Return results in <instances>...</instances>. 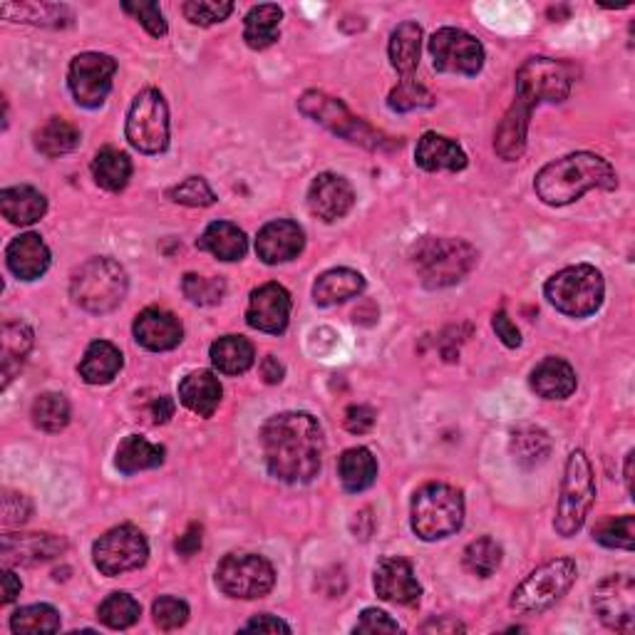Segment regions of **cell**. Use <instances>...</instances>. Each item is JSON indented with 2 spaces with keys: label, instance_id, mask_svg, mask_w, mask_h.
Masks as SVG:
<instances>
[{
  "label": "cell",
  "instance_id": "cell-59",
  "mask_svg": "<svg viewBox=\"0 0 635 635\" xmlns=\"http://www.w3.org/2000/svg\"><path fill=\"white\" fill-rule=\"evenodd\" d=\"M285 375V367L279 363V357L273 355H266L261 361V377L269 385H279Z\"/></svg>",
  "mask_w": 635,
  "mask_h": 635
},
{
  "label": "cell",
  "instance_id": "cell-46",
  "mask_svg": "<svg viewBox=\"0 0 635 635\" xmlns=\"http://www.w3.org/2000/svg\"><path fill=\"white\" fill-rule=\"evenodd\" d=\"M181 291L195 306H216L226 296V281L216 275L187 273L181 281Z\"/></svg>",
  "mask_w": 635,
  "mask_h": 635
},
{
  "label": "cell",
  "instance_id": "cell-28",
  "mask_svg": "<svg viewBox=\"0 0 635 635\" xmlns=\"http://www.w3.org/2000/svg\"><path fill=\"white\" fill-rule=\"evenodd\" d=\"M365 291L363 273L353 269H330L318 275L316 285H313V301L316 306H338V303L357 298Z\"/></svg>",
  "mask_w": 635,
  "mask_h": 635
},
{
  "label": "cell",
  "instance_id": "cell-62",
  "mask_svg": "<svg viewBox=\"0 0 635 635\" xmlns=\"http://www.w3.org/2000/svg\"><path fill=\"white\" fill-rule=\"evenodd\" d=\"M633 459H635L633 452H628V457H625V486H628L631 496H633Z\"/></svg>",
  "mask_w": 635,
  "mask_h": 635
},
{
  "label": "cell",
  "instance_id": "cell-7",
  "mask_svg": "<svg viewBox=\"0 0 635 635\" xmlns=\"http://www.w3.org/2000/svg\"><path fill=\"white\" fill-rule=\"evenodd\" d=\"M544 296L564 316L588 318L603 306L605 281L596 266H566L546 281Z\"/></svg>",
  "mask_w": 635,
  "mask_h": 635
},
{
  "label": "cell",
  "instance_id": "cell-17",
  "mask_svg": "<svg viewBox=\"0 0 635 635\" xmlns=\"http://www.w3.org/2000/svg\"><path fill=\"white\" fill-rule=\"evenodd\" d=\"M353 207H355L353 184L345 177H340V174L324 172L310 181L308 209L313 216L326 221V224H336V221L351 214Z\"/></svg>",
  "mask_w": 635,
  "mask_h": 635
},
{
  "label": "cell",
  "instance_id": "cell-24",
  "mask_svg": "<svg viewBox=\"0 0 635 635\" xmlns=\"http://www.w3.org/2000/svg\"><path fill=\"white\" fill-rule=\"evenodd\" d=\"M531 390L544 400H566L576 392V371L564 357H544L529 375Z\"/></svg>",
  "mask_w": 635,
  "mask_h": 635
},
{
  "label": "cell",
  "instance_id": "cell-35",
  "mask_svg": "<svg viewBox=\"0 0 635 635\" xmlns=\"http://www.w3.org/2000/svg\"><path fill=\"white\" fill-rule=\"evenodd\" d=\"M390 62L402 78H412V72L420 66L422 52V27L418 23H400L390 35Z\"/></svg>",
  "mask_w": 635,
  "mask_h": 635
},
{
  "label": "cell",
  "instance_id": "cell-57",
  "mask_svg": "<svg viewBox=\"0 0 635 635\" xmlns=\"http://www.w3.org/2000/svg\"><path fill=\"white\" fill-rule=\"evenodd\" d=\"M204 529H201V524H189V529L181 533V537L177 539V551L184 556V558H189V556H195L197 551L201 549V541H204Z\"/></svg>",
  "mask_w": 635,
  "mask_h": 635
},
{
  "label": "cell",
  "instance_id": "cell-53",
  "mask_svg": "<svg viewBox=\"0 0 635 635\" xmlns=\"http://www.w3.org/2000/svg\"><path fill=\"white\" fill-rule=\"evenodd\" d=\"M31 499L25 494L17 492H5L3 494V521L5 524H25L31 519Z\"/></svg>",
  "mask_w": 635,
  "mask_h": 635
},
{
  "label": "cell",
  "instance_id": "cell-10",
  "mask_svg": "<svg viewBox=\"0 0 635 635\" xmlns=\"http://www.w3.org/2000/svg\"><path fill=\"white\" fill-rule=\"evenodd\" d=\"M298 109L306 117H310L313 122L324 125L326 130L357 146H365V150H385V146H390L388 137L377 132L365 119L355 117L338 97H330L326 92H303V97L298 99Z\"/></svg>",
  "mask_w": 635,
  "mask_h": 635
},
{
  "label": "cell",
  "instance_id": "cell-11",
  "mask_svg": "<svg viewBox=\"0 0 635 635\" xmlns=\"http://www.w3.org/2000/svg\"><path fill=\"white\" fill-rule=\"evenodd\" d=\"M125 134L137 152L162 154L169 146V107L160 90L146 87L127 113Z\"/></svg>",
  "mask_w": 635,
  "mask_h": 635
},
{
  "label": "cell",
  "instance_id": "cell-25",
  "mask_svg": "<svg viewBox=\"0 0 635 635\" xmlns=\"http://www.w3.org/2000/svg\"><path fill=\"white\" fill-rule=\"evenodd\" d=\"M415 164L425 172H462L467 169V154L449 137L427 132L418 142Z\"/></svg>",
  "mask_w": 635,
  "mask_h": 635
},
{
  "label": "cell",
  "instance_id": "cell-51",
  "mask_svg": "<svg viewBox=\"0 0 635 635\" xmlns=\"http://www.w3.org/2000/svg\"><path fill=\"white\" fill-rule=\"evenodd\" d=\"M125 13L134 15L137 21L142 23V27L146 33L152 35V38H164L167 35V21H164V13L160 3H122Z\"/></svg>",
  "mask_w": 635,
  "mask_h": 635
},
{
  "label": "cell",
  "instance_id": "cell-12",
  "mask_svg": "<svg viewBox=\"0 0 635 635\" xmlns=\"http://www.w3.org/2000/svg\"><path fill=\"white\" fill-rule=\"evenodd\" d=\"M275 571L269 558L259 554H228L216 566V586L228 598L254 601L271 593Z\"/></svg>",
  "mask_w": 635,
  "mask_h": 635
},
{
  "label": "cell",
  "instance_id": "cell-56",
  "mask_svg": "<svg viewBox=\"0 0 635 635\" xmlns=\"http://www.w3.org/2000/svg\"><path fill=\"white\" fill-rule=\"evenodd\" d=\"M244 631H259V633H291V625L281 621L279 615L261 613L244 625Z\"/></svg>",
  "mask_w": 635,
  "mask_h": 635
},
{
  "label": "cell",
  "instance_id": "cell-34",
  "mask_svg": "<svg viewBox=\"0 0 635 635\" xmlns=\"http://www.w3.org/2000/svg\"><path fill=\"white\" fill-rule=\"evenodd\" d=\"M509 449L514 455V462L524 469H533L544 465L551 455V437L546 430L537 425H519L511 430Z\"/></svg>",
  "mask_w": 635,
  "mask_h": 635
},
{
  "label": "cell",
  "instance_id": "cell-37",
  "mask_svg": "<svg viewBox=\"0 0 635 635\" xmlns=\"http://www.w3.org/2000/svg\"><path fill=\"white\" fill-rule=\"evenodd\" d=\"M92 177H95L97 187L117 195L132 179V160L125 152L115 150V146H105L92 160Z\"/></svg>",
  "mask_w": 635,
  "mask_h": 635
},
{
  "label": "cell",
  "instance_id": "cell-31",
  "mask_svg": "<svg viewBox=\"0 0 635 635\" xmlns=\"http://www.w3.org/2000/svg\"><path fill=\"white\" fill-rule=\"evenodd\" d=\"M338 477L345 492L361 494L371 490L377 480V459L367 447L345 449L338 459Z\"/></svg>",
  "mask_w": 635,
  "mask_h": 635
},
{
  "label": "cell",
  "instance_id": "cell-52",
  "mask_svg": "<svg viewBox=\"0 0 635 635\" xmlns=\"http://www.w3.org/2000/svg\"><path fill=\"white\" fill-rule=\"evenodd\" d=\"M400 625L398 621H392L385 611L367 609L363 611L361 621L355 623V633H398Z\"/></svg>",
  "mask_w": 635,
  "mask_h": 635
},
{
  "label": "cell",
  "instance_id": "cell-13",
  "mask_svg": "<svg viewBox=\"0 0 635 635\" xmlns=\"http://www.w3.org/2000/svg\"><path fill=\"white\" fill-rule=\"evenodd\" d=\"M92 558H95V566L103 576H122L127 571H137L146 564L150 544H146L140 529L132 527V524H122V527L109 529L95 541Z\"/></svg>",
  "mask_w": 635,
  "mask_h": 635
},
{
  "label": "cell",
  "instance_id": "cell-39",
  "mask_svg": "<svg viewBox=\"0 0 635 635\" xmlns=\"http://www.w3.org/2000/svg\"><path fill=\"white\" fill-rule=\"evenodd\" d=\"M3 390L11 385L15 373L21 371V365L25 363L27 353L33 351V330L25 324H17V320H8L3 324Z\"/></svg>",
  "mask_w": 635,
  "mask_h": 635
},
{
  "label": "cell",
  "instance_id": "cell-27",
  "mask_svg": "<svg viewBox=\"0 0 635 635\" xmlns=\"http://www.w3.org/2000/svg\"><path fill=\"white\" fill-rule=\"evenodd\" d=\"M0 211L15 226L38 224L48 211V199L38 189L21 184V187H8L0 191Z\"/></svg>",
  "mask_w": 635,
  "mask_h": 635
},
{
  "label": "cell",
  "instance_id": "cell-41",
  "mask_svg": "<svg viewBox=\"0 0 635 635\" xmlns=\"http://www.w3.org/2000/svg\"><path fill=\"white\" fill-rule=\"evenodd\" d=\"M142 615V605L137 601L134 596L119 591V593H109L97 609V619L103 621L107 628L113 631H125L132 628V625L140 621Z\"/></svg>",
  "mask_w": 635,
  "mask_h": 635
},
{
  "label": "cell",
  "instance_id": "cell-60",
  "mask_svg": "<svg viewBox=\"0 0 635 635\" xmlns=\"http://www.w3.org/2000/svg\"><path fill=\"white\" fill-rule=\"evenodd\" d=\"M0 576H3V578H0V581H3V603L8 605V603H13L17 596H21L23 584H21V578H17L11 568H5Z\"/></svg>",
  "mask_w": 635,
  "mask_h": 635
},
{
  "label": "cell",
  "instance_id": "cell-36",
  "mask_svg": "<svg viewBox=\"0 0 635 635\" xmlns=\"http://www.w3.org/2000/svg\"><path fill=\"white\" fill-rule=\"evenodd\" d=\"M164 447L152 445L150 439H144L140 435H130L119 442L115 467L122 474H137L144 472V469H154L164 465Z\"/></svg>",
  "mask_w": 635,
  "mask_h": 635
},
{
  "label": "cell",
  "instance_id": "cell-14",
  "mask_svg": "<svg viewBox=\"0 0 635 635\" xmlns=\"http://www.w3.org/2000/svg\"><path fill=\"white\" fill-rule=\"evenodd\" d=\"M117 60L105 52H82L72 58L68 70V87L80 107L97 109L113 90Z\"/></svg>",
  "mask_w": 635,
  "mask_h": 635
},
{
  "label": "cell",
  "instance_id": "cell-33",
  "mask_svg": "<svg viewBox=\"0 0 635 635\" xmlns=\"http://www.w3.org/2000/svg\"><path fill=\"white\" fill-rule=\"evenodd\" d=\"M283 11L273 3L254 5L244 21V40L251 50H266L279 40Z\"/></svg>",
  "mask_w": 635,
  "mask_h": 635
},
{
  "label": "cell",
  "instance_id": "cell-20",
  "mask_svg": "<svg viewBox=\"0 0 635 635\" xmlns=\"http://www.w3.org/2000/svg\"><path fill=\"white\" fill-rule=\"evenodd\" d=\"M306 248V232L289 219L269 221L256 238V254L266 266H279L298 259Z\"/></svg>",
  "mask_w": 635,
  "mask_h": 635
},
{
  "label": "cell",
  "instance_id": "cell-21",
  "mask_svg": "<svg viewBox=\"0 0 635 635\" xmlns=\"http://www.w3.org/2000/svg\"><path fill=\"white\" fill-rule=\"evenodd\" d=\"M134 340L152 353L174 351L184 338V326L174 313L164 308H146L134 318Z\"/></svg>",
  "mask_w": 635,
  "mask_h": 635
},
{
  "label": "cell",
  "instance_id": "cell-55",
  "mask_svg": "<svg viewBox=\"0 0 635 635\" xmlns=\"http://www.w3.org/2000/svg\"><path fill=\"white\" fill-rule=\"evenodd\" d=\"M492 328H494L496 338H499L506 348H519L521 345V330L517 328V324H514V320L509 318V313H506L504 308L494 313Z\"/></svg>",
  "mask_w": 635,
  "mask_h": 635
},
{
  "label": "cell",
  "instance_id": "cell-5",
  "mask_svg": "<svg viewBox=\"0 0 635 635\" xmlns=\"http://www.w3.org/2000/svg\"><path fill=\"white\" fill-rule=\"evenodd\" d=\"M412 261L427 289H447L472 273L477 266V248L462 238L427 236L418 244Z\"/></svg>",
  "mask_w": 635,
  "mask_h": 635
},
{
  "label": "cell",
  "instance_id": "cell-47",
  "mask_svg": "<svg viewBox=\"0 0 635 635\" xmlns=\"http://www.w3.org/2000/svg\"><path fill=\"white\" fill-rule=\"evenodd\" d=\"M432 105H435V95L412 78H402L388 97L392 113H412V109H427Z\"/></svg>",
  "mask_w": 635,
  "mask_h": 635
},
{
  "label": "cell",
  "instance_id": "cell-42",
  "mask_svg": "<svg viewBox=\"0 0 635 635\" xmlns=\"http://www.w3.org/2000/svg\"><path fill=\"white\" fill-rule=\"evenodd\" d=\"M0 13H3L5 17H15V21L35 23V25L66 27L72 23V13H70V8H66V5H48V3L13 5V3H5V5H0Z\"/></svg>",
  "mask_w": 635,
  "mask_h": 635
},
{
  "label": "cell",
  "instance_id": "cell-29",
  "mask_svg": "<svg viewBox=\"0 0 635 635\" xmlns=\"http://www.w3.org/2000/svg\"><path fill=\"white\" fill-rule=\"evenodd\" d=\"M201 251H209L219 261H242L248 251V238L232 221H214L197 242Z\"/></svg>",
  "mask_w": 635,
  "mask_h": 635
},
{
  "label": "cell",
  "instance_id": "cell-38",
  "mask_svg": "<svg viewBox=\"0 0 635 635\" xmlns=\"http://www.w3.org/2000/svg\"><path fill=\"white\" fill-rule=\"evenodd\" d=\"M33 140H35V150L55 160V156L75 152L80 146L82 134L75 125L68 122V119L50 117L40 130H35Z\"/></svg>",
  "mask_w": 635,
  "mask_h": 635
},
{
  "label": "cell",
  "instance_id": "cell-40",
  "mask_svg": "<svg viewBox=\"0 0 635 635\" xmlns=\"http://www.w3.org/2000/svg\"><path fill=\"white\" fill-rule=\"evenodd\" d=\"M70 402L62 392H43L38 400L33 402V410H31V418H33V425L43 430V432H62L70 425Z\"/></svg>",
  "mask_w": 635,
  "mask_h": 635
},
{
  "label": "cell",
  "instance_id": "cell-23",
  "mask_svg": "<svg viewBox=\"0 0 635 635\" xmlns=\"http://www.w3.org/2000/svg\"><path fill=\"white\" fill-rule=\"evenodd\" d=\"M5 263L15 279L38 281L50 269V248L38 234H21L8 244Z\"/></svg>",
  "mask_w": 635,
  "mask_h": 635
},
{
  "label": "cell",
  "instance_id": "cell-26",
  "mask_svg": "<svg viewBox=\"0 0 635 635\" xmlns=\"http://www.w3.org/2000/svg\"><path fill=\"white\" fill-rule=\"evenodd\" d=\"M221 395H224V388H221L219 377L209 371L189 373L179 383V402L199 418L214 415L221 404Z\"/></svg>",
  "mask_w": 635,
  "mask_h": 635
},
{
  "label": "cell",
  "instance_id": "cell-43",
  "mask_svg": "<svg viewBox=\"0 0 635 635\" xmlns=\"http://www.w3.org/2000/svg\"><path fill=\"white\" fill-rule=\"evenodd\" d=\"M502 556L504 551L492 537H480L465 549L462 564L472 576L490 578L496 574V568L502 566Z\"/></svg>",
  "mask_w": 635,
  "mask_h": 635
},
{
  "label": "cell",
  "instance_id": "cell-58",
  "mask_svg": "<svg viewBox=\"0 0 635 635\" xmlns=\"http://www.w3.org/2000/svg\"><path fill=\"white\" fill-rule=\"evenodd\" d=\"M150 415L154 425H164V422H169L174 418V400L167 398V395L156 398L150 408Z\"/></svg>",
  "mask_w": 635,
  "mask_h": 635
},
{
  "label": "cell",
  "instance_id": "cell-48",
  "mask_svg": "<svg viewBox=\"0 0 635 635\" xmlns=\"http://www.w3.org/2000/svg\"><path fill=\"white\" fill-rule=\"evenodd\" d=\"M167 199L174 201V204H181V207H211L216 204V195L214 189L209 187L204 177H189L184 179L177 187L167 189Z\"/></svg>",
  "mask_w": 635,
  "mask_h": 635
},
{
  "label": "cell",
  "instance_id": "cell-30",
  "mask_svg": "<svg viewBox=\"0 0 635 635\" xmlns=\"http://www.w3.org/2000/svg\"><path fill=\"white\" fill-rule=\"evenodd\" d=\"M122 353L109 340H95L87 345L85 355L80 361V377L87 385H107L122 371Z\"/></svg>",
  "mask_w": 635,
  "mask_h": 635
},
{
  "label": "cell",
  "instance_id": "cell-9",
  "mask_svg": "<svg viewBox=\"0 0 635 635\" xmlns=\"http://www.w3.org/2000/svg\"><path fill=\"white\" fill-rule=\"evenodd\" d=\"M578 568L574 558H554L541 564L537 571L524 578V581L514 588L511 609L521 615H539L549 611L564 598L571 586L576 584Z\"/></svg>",
  "mask_w": 635,
  "mask_h": 635
},
{
  "label": "cell",
  "instance_id": "cell-44",
  "mask_svg": "<svg viewBox=\"0 0 635 635\" xmlns=\"http://www.w3.org/2000/svg\"><path fill=\"white\" fill-rule=\"evenodd\" d=\"M13 633H55L60 631V613L48 603H35L17 609L11 615Z\"/></svg>",
  "mask_w": 635,
  "mask_h": 635
},
{
  "label": "cell",
  "instance_id": "cell-4",
  "mask_svg": "<svg viewBox=\"0 0 635 635\" xmlns=\"http://www.w3.org/2000/svg\"><path fill=\"white\" fill-rule=\"evenodd\" d=\"M412 531L422 541L447 539L462 529L465 524V496L457 486L432 482L412 496L410 509Z\"/></svg>",
  "mask_w": 635,
  "mask_h": 635
},
{
  "label": "cell",
  "instance_id": "cell-8",
  "mask_svg": "<svg viewBox=\"0 0 635 635\" xmlns=\"http://www.w3.org/2000/svg\"><path fill=\"white\" fill-rule=\"evenodd\" d=\"M593 502H596L593 467L588 462L584 449H574L566 459L564 482H561V496L556 506L554 529L558 537L571 539L574 533L581 531Z\"/></svg>",
  "mask_w": 635,
  "mask_h": 635
},
{
  "label": "cell",
  "instance_id": "cell-45",
  "mask_svg": "<svg viewBox=\"0 0 635 635\" xmlns=\"http://www.w3.org/2000/svg\"><path fill=\"white\" fill-rule=\"evenodd\" d=\"M593 539L605 549L633 551L635 546V517L623 514V517H611L598 524L593 529Z\"/></svg>",
  "mask_w": 635,
  "mask_h": 635
},
{
  "label": "cell",
  "instance_id": "cell-22",
  "mask_svg": "<svg viewBox=\"0 0 635 635\" xmlns=\"http://www.w3.org/2000/svg\"><path fill=\"white\" fill-rule=\"evenodd\" d=\"M68 549L66 539L55 537V533H5L3 537V558L8 564H25L35 566L43 561L58 558Z\"/></svg>",
  "mask_w": 635,
  "mask_h": 635
},
{
  "label": "cell",
  "instance_id": "cell-2",
  "mask_svg": "<svg viewBox=\"0 0 635 635\" xmlns=\"http://www.w3.org/2000/svg\"><path fill=\"white\" fill-rule=\"evenodd\" d=\"M619 187V174L609 160L593 152L566 154L561 160L546 164L533 179L537 197L549 207H566L581 199L586 191L603 189L613 191Z\"/></svg>",
  "mask_w": 635,
  "mask_h": 635
},
{
  "label": "cell",
  "instance_id": "cell-19",
  "mask_svg": "<svg viewBox=\"0 0 635 635\" xmlns=\"http://www.w3.org/2000/svg\"><path fill=\"white\" fill-rule=\"evenodd\" d=\"M375 593L388 603L418 605L422 598V586L410 561L400 556H385L377 561L373 574Z\"/></svg>",
  "mask_w": 635,
  "mask_h": 635
},
{
  "label": "cell",
  "instance_id": "cell-32",
  "mask_svg": "<svg viewBox=\"0 0 635 635\" xmlns=\"http://www.w3.org/2000/svg\"><path fill=\"white\" fill-rule=\"evenodd\" d=\"M211 365L216 367L221 375H244L251 371L256 361L254 345L248 343L244 336H224L211 343Z\"/></svg>",
  "mask_w": 635,
  "mask_h": 635
},
{
  "label": "cell",
  "instance_id": "cell-3",
  "mask_svg": "<svg viewBox=\"0 0 635 635\" xmlns=\"http://www.w3.org/2000/svg\"><path fill=\"white\" fill-rule=\"evenodd\" d=\"M576 70L566 60L529 58L517 72V97L509 109L531 119L533 107L544 103H564L574 87Z\"/></svg>",
  "mask_w": 635,
  "mask_h": 635
},
{
  "label": "cell",
  "instance_id": "cell-16",
  "mask_svg": "<svg viewBox=\"0 0 635 635\" xmlns=\"http://www.w3.org/2000/svg\"><path fill=\"white\" fill-rule=\"evenodd\" d=\"M593 611L605 628L631 633L635 628V581L631 574H613L598 584Z\"/></svg>",
  "mask_w": 635,
  "mask_h": 635
},
{
  "label": "cell",
  "instance_id": "cell-61",
  "mask_svg": "<svg viewBox=\"0 0 635 635\" xmlns=\"http://www.w3.org/2000/svg\"><path fill=\"white\" fill-rule=\"evenodd\" d=\"M422 631L430 633V631H437V633H457V631H465V625L455 621V619H442V621H430L422 625Z\"/></svg>",
  "mask_w": 635,
  "mask_h": 635
},
{
  "label": "cell",
  "instance_id": "cell-50",
  "mask_svg": "<svg viewBox=\"0 0 635 635\" xmlns=\"http://www.w3.org/2000/svg\"><path fill=\"white\" fill-rule=\"evenodd\" d=\"M152 615L162 631H177L189 621V605L177 596H160L152 605Z\"/></svg>",
  "mask_w": 635,
  "mask_h": 635
},
{
  "label": "cell",
  "instance_id": "cell-18",
  "mask_svg": "<svg viewBox=\"0 0 635 635\" xmlns=\"http://www.w3.org/2000/svg\"><path fill=\"white\" fill-rule=\"evenodd\" d=\"M291 320V293L281 283H263L251 293L246 324L261 333L281 336Z\"/></svg>",
  "mask_w": 635,
  "mask_h": 635
},
{
  "label": "cell",
  "instance_id": "cell-6",
  "mask_svg": "<svg viewBox=\"0 0 635 635\" xmlns=\"http://www.w3.org/2000/svg\"><path fill=\"white\" fill-rule=\"evenodd\" d=\"M127 289H130L127 271L107 256L82 263L70 281L72 301L95 316H105L119 308V303L127 298Z\"/></svg>",
  "mask_w": 635,
  "mask_h": 635
},
{
  "label": "cell",
  "instance_id": "cell-1",
  "mask_svg": "<svg viewBox=\"0 0 635 635\" xmlns=\"http://www.w3.org/2000/svg\"><path fill=\"white\" fill-rule=\"evenodd\" d=\"M261 452L275 480L308 484L324 467V430L308 412H281L261 427Z\"/></svg>",
  "mask_w": 635,
  "mask_h": 635
},
{
  "label": "cell",
  "instance_id": "cell-15",
  "mask_svg": "<svg viewBox=\"0 0 635 635\" xmlns=\"http://www.w3.org/2000/svg\"><path fill=\"white\" fill-rule=\"evenodd\" d=\"M432 66L437 72H452V75H480L484 68L482 43L459 27H442L430 38Z\"/></svg>",
  "mask_w": 635,
  "mask_h": 635
},
{
  "label": "cell",
  "instance_id": "cell-54",
  "mask_svg": "<svg viewBox=\"0 0 635 635\" xmlns=\"http://www.w3.org/2000/svg\"><path fill=\"white\" fill-rule=\"evenodd\" d=\"M375 425V410L367 408V404H351L345 410V430L353 432V435H365Z\"/></svg>",
  "mask_w": 635,
  "mask_h": 635
},
{
  "label": "cell",
  "instance_id": "cell-49",
  "mask_svg": "<svg viewBox=\"0 0 635 635\" xmlns=\"http://www.w3.org/2000/svg\"><path fill=\"white\" fill-rule=\"evenodd\" d=\"M181 13L191 25L207 27L224 23L234 13V3H228V0H189L181 5Z\"/></svg>",
  "mask_w": 635,
  "mask_h": 635
}]
</instances>
